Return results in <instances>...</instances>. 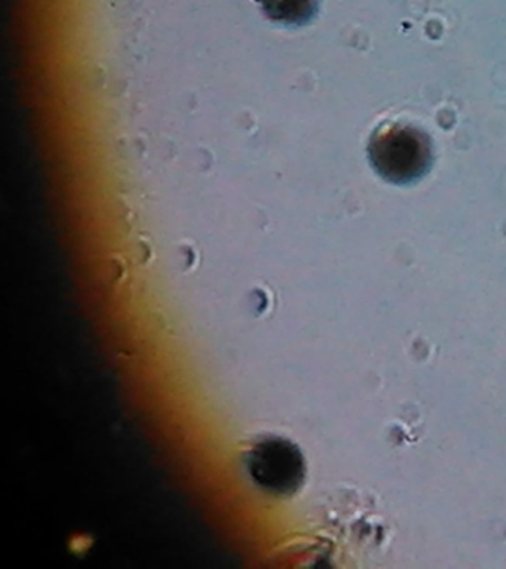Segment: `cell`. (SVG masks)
<instances>
[{"mask_svg": "<svg viewBox=\"0 0 506 569\" xmlns=\"http://www.w3.org/2000/svg\"><path fill=\"white\" fill-rule=\"evenodd\" d=\"M250 466L257 482L275 492L291 491L304 478L300 453L284 440H266L252 449Z\"/></svg>", "mask_w": 506, "mask_h": 569, "instance_id": "2", "label": "cell"}, {"mask_svg": "<svg viewBox=\"0 0 506 569\" xmlns=\"http://www.w3.org/2000/svg\"><path fill=\"white\" fill-rule=\"evenodd\" d=\"M270 20L282 24H305L315 16L318 0H257Z\"/></svg>", "mask_w": 506, "mask_h": 569, "instance_id": "3", "label": "cell"}, {"mask_svg": "<svg viewBox=\"0 0 506 569\" xmlns=\"http://www.w3.org/2000/svg\"><path fill=\"white\" fill-rule=\"evenodd\" d=\"M368 159L384 180L397 186L415 184L433 168V141L410 124H385L373 133Z\"/></svg>", "mask_w": 506, "mask_h": 569, "instance_id": "1", "label": "cell"}]
</instances>
